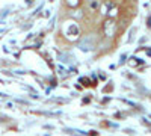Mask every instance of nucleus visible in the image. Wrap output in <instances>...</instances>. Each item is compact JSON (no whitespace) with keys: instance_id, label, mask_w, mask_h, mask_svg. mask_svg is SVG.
<instances>
[{"instance_id":"obj_1","label":"nucleus","mask_w":151,"mask_h":136,"mask_svg":"<svg viewBox=\"0 0 151 136\" xmlns=\"http://www.w3.org/2000/svg\"><path fill=\"white\" fill-rule=\"evenodd\" d=\"M94 47H95V40L91 35H86L85 38L79 42V48L82 52H91V50H94Z\"/></svg>"}]
</instances>
